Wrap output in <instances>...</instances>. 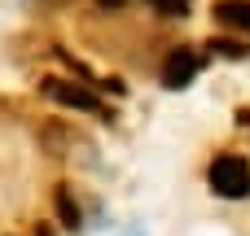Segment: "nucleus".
Here are the masks:
<instances>
[{"mask_svg":"<svg viewBox=\"0 0 250 236\" xmlns=\"http://www.w3.org/2000/svg\"><path fill=\"white\" fill-rule=\"evenodd\" d=\"M207 184H211L215 197L242 201V197H250V162L242 153H220L211 162V171H207Z\"/></svg>","mask_w":250,"mask_h":236,"instance_id":"f257e3e1","label":"nucleus"},{"mask_svg":"<svg viewBox=\"0 0 250 236\" xmlns=\"http://www.w3.org/2000/svg\"><path fill=\"white\" fill-rule=\"evenodd\" d=\"M44 92L66 105V109H83V114H101V96L88 92L83 83H70V79H44Z\"/></svg>","mask_w":250,"mask_h":236,"instance_id":"f03ea898","label":"nucleus"},{"mask_svg":"<svg viewBox=\"0 0 250 236\" xmlns=\"http://www.w3.org/2000/svg\"><path fill=\"white\" fill-rule=\"evenodd\" d=\"M198 66H202V57H198L193 48H171L167 61H163V88H171V92L189 88L193 74H198Z\"/></svg>","mask_w":250,"mask_h":236,"instance_id":"7ed1b4c3","label":"nucleus"},{"mask_svg":"<svg viewBox=\"0 0 250 236\" xmlns=\"http://www.w3.org/2000/svg\"><path fill=\"white\" fill-rule=\"evenodd\" d=\"M215 18H220L224 26L250 31V0H220V4H215Z\"/></svg>","mask_w":250,"mask_h":236,"instance_id":"20e7f679","label":"nucleus"},{"mask_svg":"<svg viewBox=\"0 0 250 236\" xmlns=\"http://www.w3.org/2000/svg\"><path fill=\"white\" fill-rule=\"evenodd\" d=\"M57 215H62V228H79V206H75V197H70V188H57Z\"/></svg>","mask_w":250,"mask_h":236,"instance_id":"39448f33","label":"nucleus"},{"mask_svg":"<svg viewBox=\"0 0 250 236\" xmlns=\"http://www.w3.org/2000/svg\"><path fill=\"white\" fill-rule=\"evenodd\" d=\"M207 48H211V53H220V57H246V53H250L246 44H237V39H211Z\"/></svg>","mask_w":250,"mask_h":236,"instance_id":"423d86ee","label":"nucleus"},{"mask_svg":"<svg viewBox=\"0 0 250 236\" xmlns=\"http://www.w3.org/2000/svg\"><path fill=\"white\" fill-rule=\"evenodd\" d=\"M154 9H158L163 18H185V13H189V0H154Z\"/></svg>","mask_w":250,"mask_h":236,"instance_id":"0eeeda50","label":"nucleus"},{"mask_svg":"<svg viewBox=\"0 0 250 236\" xmlns=\"http://www.w3.org/2000/svg\"><path fill=\"white\" fill-rule=\"evenodd\" d=\"M127 0H97V9H123Z\"/></svg>","mask_w":250,"mask_h":236,"instance_id":"6e6552de","label":"nucleus"},{"mask_svg":"<svg viewBox=\"0 0 250 236\" xmlns=\"http://www.w3.org/2000/svg\"><path fill=\"white\" fill-rule=\"evenodd\" d=\"M237 127H250V109H237Z\"/></svg>","mask_w":250,"mask_h":236,"instance_id":"1a4fd4ad","label":"nucleus"}]
</instances>
